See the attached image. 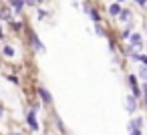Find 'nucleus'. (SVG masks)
I'll return each instance as SVG.
<instances>
[{
  "mask_svg": "<svg viewBox=\"0 0 147 135\" xmlns=\"http://www.w3.org/2000/svg\"><path fill=\"white\" fill-rule=\"evenodd\" d=\"M32 45H34V47H36V49H38V51H45V47H42V45H40V41H38V36H36V34H34V36H32Z\"/></svg>",
  "mask_w": 147,
  "mask_h": 135,
  "instance_id": "nucleus-8",
  "label": "nucleus"
},
{
  "mask_svg": "<svg viewBox=\"0 0 147 135\" xmlns=\"http://www.w3.org/2000/svg\"><path fill=\"white\" fill-rule=\"evenodd\" d=\"M38 91H40V95H42V99H45V101H49V103L53 101V97H51V93H49V91H47L45 87H40Z\"/></svg>",
  "mask_w": 147,
  "mask_h": 135,
  "instance_id": "nucleus-4",
  "label": "nucleus"
},
{
  "mask_svg": "<svg viewBox=\"0 0 147 135\" xmlns=\"http://www.w3.org/2000/svg\"><path fill=\"white\" fill-rule=\"evenodd\" d=\"M139 77H141V79H147V67H145V65L139 67Z\"/></svg>",
  "mask_w": 147,
  "mask_h": 135,
  "instance_id": "nucleus-9",
  "label": "nucleus"
},
{
  "mask_svg": "<svg viewBox=\"0 0 147 135\" xmlns=\"http://www.w3.org/2000/svg\"><path fill=\"white\" fill-rule=\"evenodd\" d=\"M135 107H137V103H135V97H131V95H129V97L125 99V109H127L129 113H133V111H135Z\"/></svg>",
  "mask_w": 147,
  "mask_h": 135,
  "instance_id": "nucleus-1",
  "label": "nucleus"
},
{
  "mask_svg": "<svg viewBox=\"0 0 147 135\" xmlns=\"http://www.w3.org/2000/svg\"><path fill=\"white\" fill-rule=\"evenodd\" d=\"M129 135H141V129L135 123H129Z\"/></svg>",
  "mask_w": 147,
  "mask_h": 135,
  "instance_id": "nucleus-3",
  "label": "nucleus"
},
{
  "mask_svg": "<svg viewBox=\"0 0 147 135\" xmlns=\"http://www.w3.org/2000/svg\"><path fill=\"white\" fill-rule=\"evenodd\" d=\"M95 30H97V34H99V36H103V34H105V32H103V28H101V26H99V24H97V26H95Z\"/></svg>",
  "mask_w": 147,
  "mask_h": 135,
  "instance_id": "nucleus-12",
  "label": "nucleus"
},
{
  "mask_svg": "<svg viewBox=\"0 0 147 135\" xmlns=\"http://www.w3.org/2000/svg\"><path fill=\"white\" fill-rule=\"evenodd\" d=\"M26 121H28V125L36 131L38 129V121H36V117H34V113H28V117H26Z\"/></svg>",
  "mask_w": 147,
  "mask_h": 135,
  "instance_id": "nucleus-2",
  "label": "nucleus"
},
{
  "mask_svg": "<svg viewBox=\"0 0 147 135\" xmlns=\"http://www.w3.org/2000/svg\"><path fill=\"white\" fill-rule=\"evenodd\" d=\"M16 135H20V133H16Z\"/></svg>",
  "mask_w": 147,
  "mask_h": 135,
  "instance_id": "nucleus-14",
  "label": "nucleus"
},
{
  "mask_svg": "<svg viewBox=\"0 0 147 135\" xmlns=\"http://www.w3.org/2000/svg\"><path fill=\"white\" fill-rule=\"evenodd\" d=\"M109 12H111L113 16H117V14L121 12V6H119V4H111V8H109Z\"/></svg>",
  "mask_w": 147,
  "mask_h": 135,
  "instance_id": "nucleus-6",
  "label": "nucleus"
},
{
  "mask_svg": "<svg viewBox=\"0 0 147 135\" xmlns=\"http://www.w3.org/2000/svg\"><path fill=\"white\" fill-rule=\"evenodd\" d=\"M131 43L133 45H141V34H131Z\"/></svg>",
  "mask_w": 147,
  "mask_h": 135,
  "instance_id": "nucleus-10",
  "label": "nucleus"
},
{
  "mask_svg": "<svg viewBox=\"0 0 147 135\" xmlns=\"http://www.w3.org/2000/svg\"><path fill=\"white\" fill-rule=\"evenodd\" d=\"M135 2H137V4H141V6H145V4H147V0H135Z\"/></svg>",
  "mask_w": 147,
  "mask_h": 135,
  "instance_id": "nucleus-13",
  "label": "nucleus"
},
{
  "mask_svg": "<svg viewBox=\"0 0 147 135\" xmlns=\"http://www.w3.org/2000/svg\"><path fill=\"white\" fill-rule=\"evenodd\" d=\"M10 4H12V8H14V10H20V8L24 6L22 0H10Z\"/></svg>",
  "mask_w": 147,
  "mask_h": 135,
  "instance_id": "nucleus-5",
  "label": "nucleus"
},
{
  "mask_svg": "<svg viewBox=\"0 0 147 135\" xmlns=\"http://www.w3.org/2000/svg\"><path fill=\"white\" fill-rule=\"evenodd\" d=\"M119 2H121V0H119Z\"/></svg>",
  "mask_w": 147,
  "mask_h": 135,
  "instance_id": "nucleus-15",
  "label": "nucleus"
},
{
  "mask_svg": "<svg viewBox=\"0 0 147 135\" xmlns=\"http://www.w3.org/2000/svg\"><path fill=\"white\" fill-rule=\"evenodd\" d=\"M119 14H121V20H123V22H127V20L131 18V12H129V10H121Z\"/></svg>",
  "mask_w": 147,
  "mask_h": 135,
  "instance_id": "nucleus-7",
  "label": "nucleus"
},
{
  "mask_svg": "<svg viewBox=\"0 0 147 135\" xmlns=\"http://www.w3.org/2000/svg\"><path fill=\"white\" fill-rule=\"evenodd\" d=\"M4 55H6V57H12V55H14L12 47H4Z\"/></svg>",
  "mask_w": 147,
  "mask_h": 135,
  "instance_id": "nucleus-11",
  "label": "nucleus"
}]
</instances>
